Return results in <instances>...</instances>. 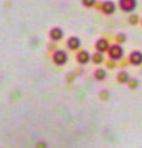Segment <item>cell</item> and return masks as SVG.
Wrapping results in <instances>:
<instances>
[{
  "label": "cell",
  "instance_id": "8992f818",
  "mask_svg": "<svg viewBox=\"0 0 142 148\" xmlns=\"http://www.w3.org/2000/svg\"><path fill=\"white\" fill-rule=\"evenodd\" d=\"M49 35H51V38L54 40V41H58L62 38L63 36V31L59 29V27H54V29L51 30V32H49Z\"/></svg>",
  "mask_w": 142,
  "mask_h": 148
},
{
  "label": "cell",
  "instance_id": "7a4b0ae2",
  "mask_svg": "<svg viewBox=\"0 0 142 148\" xmlns=\"http://www.w3.org/2000/svg\"><path fill=\"white\" fill-rule=\"evenodd\" d=\"M109 56L111 59H115V61H117V59L122 58L123 56V49L120 45H114L111 46V47L109 48Z\"/></svg>",
  "mask_w": 142,
  "mask_h": 148
},
{
  "label": "cell",
  "instance_id": "7c38bea8",
  "mask_svg": "<svg viewBox=\"0 0 142 148\" xmlns=\"http://www.w3.org/2000/svg\"><path fill=\"white\" fill-rule=\"evenodd\" d=\"M103 54L100 53V52H98V53H95L94 56H93V62L95 63V64H99V63H102L103 62Z\"/></svg>",
  "mask_w": 142,
  "mask_h": 148
},
{
  "label": "cell",
  "instance_id": "52a82bcc",
  "mask_svg": "<svg viewBox=\"0 0 142 148\" xmlns=\"http://www.w3.org/2000/svg\"><path fill=\"white\" fill-rule=\"evenodd\" d=\"M95 46H97V49L99 52H104V51H106L109 48V42L105 38H100Z\"/></svg>",
  "mask_w": 142,
  "mask_h": 148
},
{
  "label": "cell",
  "instance_id": "2e32d148",
  "mask_svg": "<svg viewBox=\"0 0 142 148\" xmlns=\"http://www.w3.org/2000/svg\"><path fill=\"white\" fill-rule=\"evenodd\" d=\"M95 3V0H83V5L85 6H93Z\"/></svg>",
  "mask_w": 142,
  "mask_h": 148
},
{
  "label": "cell",
  "instance_id": "8fae6325",
  "mask_svg": "<svg viewBox=\"0 0 142 148\" xmlns=\"http://www.w3.org/2000/svg\"><path fill=\"white\" fill-rule=\"evenodd\" d=\"M105 77H106V72H105L104 69H97V71H95V78H97L98 80L105 79Z\"/></svg>",
  "mask_w": 142,
  "mask_h": 148
},
{
  "label": "cell",
  "instance_id": "277c9868",
  "mask_svg": "<svg viewBox=\"0 0 142 148\" xmlns=\"http://www.w3.org/2000/svg\"><path fill=\"white\" fill-rule=\"evenodd\" d=\"M53 61H54V63H57V64H64L66 61H67L66 52H63V51H57V52H54Z\"/></svg>",
  "mask_w": 142,
  "mask_h": 148
},
{
  "label": "cell",
  "instance_id": "3957f363",
  "mask_svg": "<svg viewBox=\"0 0 142 148\" xmlns=\"http://www.w3.org/2000/svg\"><path fill=\"white\" fill-rule=\"evenodd\" d=\"M129 61L131 64H134V66H140V64H142V52H140V51L132 52L129 57Z\"/></svg>",
  "mask_w": 142,
  "mask_h": 148
},
{
  "label": "cell",
  "instance_id": "9c48e42d",
  "mask_svg": "<svg viewBox=\"0 0 142 148\" xmlns=\"http://www.w3.org/2000/svg\"><path fill=\"white\" fill-rule=\"evenodd\" d=\"M80 46V40L77 38V37H71L69 40H68V47L71 49H75Z\"/></svg>",
  "mask_w": 142,
  "mask_h": 148
},
{
  "label": "cell",
  "instance_id": "ba28073f",
  "mask_svg": "<svg viewBox=\"0 0 142 148\" xmlns=\"http://www.w3.org/2000/svg\"><path fill=\"white\" fill-rule=\"evenodd\" d=\"M77 59H78V62H79V63L84 64V63H88V62H89L90 56H89V53L86 52V51H82V52H80L79 54H78Z\"/></svg>",
  "mask_w": 142,
  "mask_h": 148
},
{
  "label": "cell",
  "instance_id": "5bb4252c",
  "mask_svg": "<svg viewBox=\"0 0 142 148\" xmlns=\"http://www.w3.org/2000/svg\"><path fill=\"white\" fill-rule=\"evenodd\" d=\"M116 41L119 43H122V42H125L126 41V36L123 35V34H119L117 36H116Z\"/></svg>",
  "mask_w": 142,
  "mask_h": 148
},
{
  "label": "cell",
  "instance_id": "9a60e30c",
  "mask_svg": "<svg viewBox=\"0 0 142 148\" xmlns=\"http://www.w3.org/2000/svg\"><path fill=\"white\" fill-rule=\"evenodd\" d=\"M129 85H130V88H136L137 85H139V82H137V79H130Z\"/></svg>",
  "mask_w": 142,
  "mask_h": 148
},
{
  "label": "cell",
  "instance_id": "30bf717a",
  "mask_svg": "<svg viewBox=\"0 0 142 148\" xmlns=\"http://www.w3.org/2000/svg\"><path fill=\"white\" fill-rule=\"evenodd\" d=\"M117 80L120 82V83H126V82H129V80H130L129 74H127L126 72H120V73L117 74Z\"/></svg>",
  "mask_w": 142,
  "mask_h": 148
},
{
  "label": "cell",
  "instance_id": "6da1fadb",
  "mask_svg": "<svg viewBox=\"0 0 142 148\" xmlns=\"http://www.w3.org/2000/svg\"><path fill=\"white\" fill-rule=\"evenodd\" d=\"M119 5H120V9L122 11L131 12L137 6V0H119Z\"/></svg>",
  "mask_w": 142,
  "mask_h": 148
},
{
  "label": "cell",
  "instance_id": "5b68a950",
  "mask_svg": "<svg viewBox=\"0 0 142 148\" xmlns=\"http://www.w3.org/2000/svg\"><path fill=\"white\" fill-rule=\"evenodd\" d=\"M103 11L106 14V15H111L115 11V4L113 1H105L103 4Z\"/></svg>",
  "mask_w": 142,
  "mask_h": 148
},
{
  "label": "cell",
  "instance_id": "4fadbf2b",
  "mask_svg": "<svg viewBox=\"0 0 142 148\" xmlns=\"http://www.w3.org/2000/svg\"><path fill=\"white\" fill-rule=\"evenodd\" d=\"M129 22L131 25H137V22H139V16L137 15H131L129 17Z\"/></svg>",
  "mask_w": 142,
  "mask_h": 148
}]
</instances>
